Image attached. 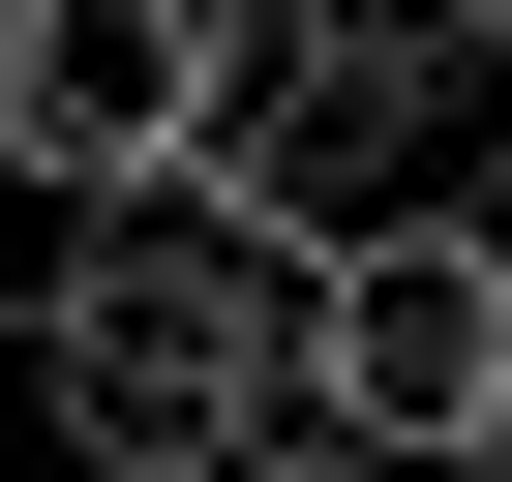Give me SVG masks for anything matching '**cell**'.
Wrapping results in <instances>:
<instances>
[{
  "mask_svg": "<svg viewBox=\"0 0 512 482\" xmlns=\"http://www.w3.org/2000/svg\"><path fill=\"white\" fill-rule=\"evenodd\" d=\"M452 61H482V91H512V0H452Z\"/></svg>",
  "mask_w": 512,
  "mask_h": 482,
  "instance_id": "obj_6",
  "label": "cell"
},
{
  "mask_svg": "<svg viewBox=\"0 0 512 482\" xmlns=\"http://www.w3.org/2000/svg\"><path fill=\"white\" fill-rule=\"evenodd\" d=\"M452 482H512V362H482V422H452Z\"/></svg>",
  "mask_w": 512,
  "mask_h": 482,
  "instance_id": "obj_5",
  "label": "cell"
},
{
  "mask_svg": "<svg viewBox=\"0 0 512 482\" xmlns=\"http://www.w3.org/2000/svg\"><path fill=\"white\" fill-rule=\"evenodd\" d=\"M482 362H512V241H482V211H422V241H332V302H302V422H332V452L452 482Z\"/></svg>",
  "mask_w": 512,
  "mask_h": 482,
  "instance_id": "obj_3",
  "label": "cell"
},
{
  "mask_svg": "<svg viewBox=\"0 0 512 482\" xmlns=\"http://www.w3.org/2000/svg\"><path fill=\"white\" fill-rule=\"evenodd\" d=\"M211 61H241V0H0V181H31L61 241L151 211L211 151Z\"/></svg>",
  "mask_w": 512,
  "mask_h": 482,
  "instance_id": "obj_2",
  "label": "cell"
},
{
  "mask_svg": "<svg viewBox=\"0 0 512 482\" xmlns=\"http://www.w3.org/2000/svg\"><path fill=\"white\" fill-rule=\"evenodd\" d=\"M241 482H392V452H332V422H272V452H241Z\"/></svg>",
  "mask_w": 512,
  "mask_h": 482,
  "instance_id": "obj_4",
  "label": "cell"
},
{
  "mask_svg": "<svg viewBox=\"0 0 512 482\" xmlns=\"http://www.w3.org/2000/svg\"><path fill=\"white\" fill-rule=\"evenodd\" d=\"M302 241L241 211V181H151V211H91V241H31V422L91 452V482H241L302 422Z\"/></svg>",
  "mask_w": 512,
  "mask_h": 482,
  "instance_id": "obj_1",
  "label": "cell"
}]
</instances>
